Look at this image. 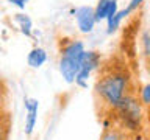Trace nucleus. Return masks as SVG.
Masks as SVG:
<instances>
[{
  "label": "nucleus",
  "instance_id": "12",
  "mask_svg": "<svg viewBox=\"0 0 150 140\" xmlns=\"http://www.w3.org/2000/svg\"><path fill=\"white\" fill-rule=\"evenodd\" d=\"M100 140H122V134L119 129L110 128V129H105V132H103Z\"/></svg>",
  "mask_w": 150,
  "mask_h": 140
},
{
  "label": "nucleus",
  "instance_id": "6",
  "mask_svg": "<svg viewBox=\"0 0 150 140\" xmlns=\"http://www.w3.org/2000/svg\"><path fill=\"white\" fill-rule=\"evenodd\" d=\"M142 3H144V0H130L128 5H127L124 9H119V13H117L116 16L111 19V20L106 22V33H108V34H112V33H116L117 28L120 27L122 20L128 17L131 13L138 11V9L142 6Z\"/></svg>",
  "mask_w": 150,
  "mask_h": 140
},
{
  "label": "nucleus",
  "instance_id": "8",
  "mask_svg": "<svg viewBox=\"0 0 150 140\" xmlns=\"http://www.w3.org/2000/svg\"><path fill=\"white\" fill-rule=\"evenodd\" d=\"M23 106H25L27 115H25V134L31 135L36 126L38 120V109H39V101L35 98H25L23 100Z\"/></svg>",
  "mask_w": 150,
  "mask_h": 140
},
{
  "label": "nucleus",
  "instance_id": "14",
  "mask_svg": "<svg viewBox=\"0 0 150 140\" xmlns=\"http://www.w3.org/2000/svg\"><path fill=\"white\" fill-rule=\"evenodd\" d=\"M14 6H17L19 9H25V6H27V3L30 2V0H9Z\"/></svg>",
  "mask_w": 150,
  "mask_h": 140
},
{
  "label": "nucleus",
  "instance_id": "11",
  "mask_svg": "<svg viewBox=\"0 0 150 140\" xmlns=\"http://www.w3.org/2000/svg\"><path fill=\"white\" fill-rule=\"evenodd\" d=\"M139 100L144 106H149L150 107V83H147L145 86L141 87L139 90Z\"/></svg>",
  "mask_w": 150,
  "mask_h": 140
},
{
  "label": "nucleus",
  "instance_id": "13",
  "mask_svg": "<svg viewBox=\"0 0 150 140\" xmlns=\"http://www.w3.org/2000/svg\"><path fill=\"white\" fill-rule=\"evenodd\" d=\"M141 44H142V51L144 55L150 58V31H144L141 36Z\"/></svg>",
  "mask_w": 150,
  "mask_h": 140
},
{
  "label": "nucleus",
  "instance_id": "2",
  "mask_svg": "<svg viewBox=\"0 0 150 140\" xmlns=\"http://www.w3.org/2000/svg\"><path fill=\"white\" fill-rule=\"evenodd\" d=\"M86 55L83 41L80 39H64L59 48V73L67 84L75 83L77 75L81 69L83 58Z\"/></svg>",
  "mask_w": 150,
  "mask_h": 140
},
{
  "label": "nucleus",
  "instance_id": "1",
  "mask_svg": "<svg viewBox=\"0 0 150 140\" xmlns=\"http://www.w3.org/2000/svg\"><path fill=\"white\" fill-rule=\"evenodd\" d=\"M131 76L125 65H106L96 83V98L105 111H114L131 93Z\"/></svg>",
  "mask_w": 150,
  "mask_h": 140
},
{
  "label": "nucleus",
  "instance_id": "9",
  "mask_svg": "<svg viewBox=\"0 0 150 140\" xmlns=\"http://www.w3.org/2000/svg\"><path fill=\"white\" fill-rule=\"evenodd\" d=\"M45 61H47V51L42 48V47H35V48H31L28 56H27V62L33 69H39L41 65H44Z\"/></svg>",
  "mask_w": 150,
  "mask_h": 140
},
{
  "label": "nucleus",
  "instance_id": "3",
  "mask_svg": "<svg viewBox=\"0 0 150 140\" xmlns=\"http://www.w3.org/2000/svg\"><path fill=\"white\" fill-rule=\"evenodd\" d=\"M142 106L144 104L141 103V100H138L136 95L131 92L122 100V103L112 112L117 115V120L120 121V125L125 129L136 131L141 128V123H142Z\"/></svg>",
  "mask_w": 150,
  "mask_h": 140
},
{
  "label": "nucleus",
  "instance_id": "5",
  "mask_svg": "<svg viewBox=\"0 0 150 140\" xmlns=\"http://www.w3.org/2000/svg\"><path fill=\"white\" fill-rule=\"evenodd\" d=\"M72 14L75 17L77 28L80 30V33H83V34H89V33L94 31L96 23H97L94 8H91V6H80L77 9H72Z\"/></svg>",
  "mask_w": 150,
  "mask_h": 140
},
{
  "label": "nucleus",
  "instance_id": "10",
  "mask_svg": "<svg viewBox=\"0 0 150 140\" xmlns=\"http://www.w3.org/2000/svg\"><path fill=\"white\" fill-rule=\"evenodd\" d=\"M14 22L19 25V30L23 36L30 37L31 36V31H33V22L31 19L27 16V14H22V13H17L14 14Z\"/></svg>",
  "mask_w": 150,
  "mask_h": 140
},
{
  "label": "nucleus",
  "instance_id": "4",
  "mask_svg": "<svg viewBox=\"0 0 150 140\" xmlns=\"http://www.w3.org/2000/svg\"><path fill=\"white\" fill-rule=\"evenodd\" d=\"M102 64V56L98 51H94V50H86V55L83 58V62H81V69L77 75V79H75V84L83 89L88 87V79L91 76V73L94 70H97Z\"/></svg>",
  "mask_w": 150,
  "mask_h": 140
},
{
  "label": "nucleus",
  "instance_id": "7",
  "mask_svg": "<svg viewBox=\"0 0 150 140\" xmlns=\"http://www.w3.org/2000/svg\"><path fill=\"white\" fill-rule=\"evenodd\" d=\"M94 13H96V20L97 23L102 20H111L112 17L119 13V8H117V0H98L96 8H94Z\"/></svg>",
  "mask_w": 150,
  "mask_h": 140
}]
</instances>
